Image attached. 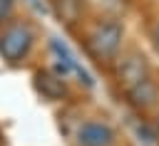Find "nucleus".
<instances>
[{
  "mask_svg": "<svg viewBox=\"0 0 159 146\" xmlns=\"http://www.w3.org/2000/svg\"><path fill=\"white\" fill-rule=\"evenodd\" d=\"M5 2H12V5H15V0H5Z\"/></svg>",
  "mask_w": 159,
  "mask_h": 146,
  "instance_id": "obj_11",
  "label": "nucleus"
},
{
  "mask_svg": "<svg viewBox=\"0 0 159 146\" xmlns=\"http://www.w3.org/2000/svg\"><path fill=\"white\" fill-rule=\"evenodd\" d=\"M35 47V30L27 22H7L0 30V57L7 64H22Z\"/></svg>",
  "mask_w": 159,
  "mask_h": 146,
  "instance_id": "obj_2",
  "label": "nucleus"
},
{
  "mask_svg": "<svg viewBox=\"0 0 159 146\" xmlns=\"http://www.w3.org/2000/svg\"><path fill=\"white\" fill-rule=\"evenodd\" d=\"M52 12L65 27H75L82 20L84 12V0H52Z\"/></svg>",
  "mask_w": 159,
  "mask_h": 146,
  "instance_id": "obj_7",
  "label": "nucleus"
},
{
  "mask_svg": "<svg viewBox=\"0 0 159 146\" xmlns=\"http://www.w3.org/2000/svg\"><path fill=\"white\" fill-rule=\"evenodd\" d=\"M124 99L134 111L144 114V111H149V109H154L159 104V87H157V82L152 77H147L144 82L124 89Z\"/></svg>",
  "mask_w": 159,
  "mask_h": 146,
  "instance_id": "obj_4",
  "label": "nucleus"
},
{
  "mask_svg": "<svg viewBox=\"0 0 159 146\" xmlns=\"http://www.w3.org/2000/svg\"><path fill=\"white\" fill-rule=\"evenodd\" d=\"M35 89L50 99V101H62L67 97V84H65V77H60L57 72H50V69H40L35 72Z\"/></svg>",
  "mask_w": 159,
  "mask_h": 146,
  "instance_id": "obj_6",
  "label": "nucleus"
},
{
  "mask_svg": "<svg viewBox=\"0 0 159 146\" xmlns=\"http://www.w3.org/2000/svg\"><path fill=\"white\" fill-rule=\"evenodd\" d=\"M154 45H157V49H159V22H157V27H154Z\"/></svg>",
  "mask_w": 159,
  "mask_h": 146,
  "instance_id": "obj_10",
  "label": "nucleus"
},
{
  "mask_svg": "<svg viewBox=\"0 0 159 146\" xmlns=\"http://www.w3.org/2000/svg\"><path fill=\"white\" fill-rule=\"evenodd\" d=\"M137 136H139V141H142V144H147V146H152V144L157 141V131H154L152 126H147L144 121H142V124H137Z\"/></svg>",
  "mask_w": 159,
  "mask_h": 146,
  "instance_id": "obj_8",
  "label": "nucleus"
},
{
  "mask_svg": "<svg viewBox=\"0 0 159 146\" xmlns=\"http://www.w3.org/2000/svg\"><path fill=\"white\" fill-rule=\"evenodd\" d=\"M124 30L117 20H99L84 35V49L97 64H114L119 59Z\"/></svg>",
  "mask_w": 159,
  "mask_h": 146,
  "instance_id": "obj_1",
  "label": "nucleus"
},
{
  "mask_svg": "<svg viewBox=\"0 0 159 146\" xmlns=\"http://www.w3.org/2000/svg\"><path fill=\"white\" fill-rule=\"evenodd\" d=\"M149 77V64H147V57L139 54V52H129L124 57L117 59V84L124 89L144 82Z\"/></svg>",
  "mask_w": 159,
  "mask_h": 146,
  "instance_id": "obj_3",
  "label": "nucleus"
},
{
  "mask_svg": "<svg viewBox=\"0 0 159 146\" xmlns=\"http://www.w3.org/2000/svg\"><path fill=\"white\" fill-rule=\"evenodd\" d=\"M10 20H12V2L0 0V30H2V25H7Z\"/></svg>",
  "mask_w": 159,
  "mask_h": 146,
  "instance_id": "obj_9",
  "label": "nucleus"
},
{
  "mask_svg": "<svg viewBox=\"0 0 159 146\" xmlns=\"http://www.w3.org/2000/svg\"><path fill=\"white\" fill-rule=\"evenodd\" d=\"M80 146H114L117 134L104 121H82L75 134Z\"/></svg>",
  "mask_w": 159,
  "mask_h": 146,
  "instance_id": "obj_5",
  "label": "nucleus"
}]
</instances>
